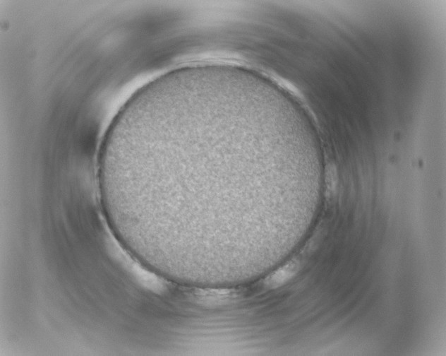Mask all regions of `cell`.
Instances as JSON below:
<instances>
[{"label":"cell","mask_w":446,"mask_h":356,"mask_svg":"<svg viewBox=\"0 0 446 356\" xmlns=\"http://www.w3.org/2000/svg\"><path fill=\"white\" fill-rule=\"evenodd\" d=\"M256 117L222 105H174L135 123L107 172L126 222L169 250L237 244L258 234L267 194L293 198L306 172L258 153Z\"/></svg>","instance_id":"obj_1"},{"label":"cell","mask_w":446,"mask_h":356,"mask_svg":"<svg viewBox=\"0 0 446 356\" xmlns=\"http://www.w3.org/2000/svg\"><path fill=\"white\" fill-rule=\"evenodd\" d=\"M298 261H291L268 275L265 284L270 288H277L289 281L299 271Z\"/></svg>","instance_id":"obj_2"}]
</instances>
